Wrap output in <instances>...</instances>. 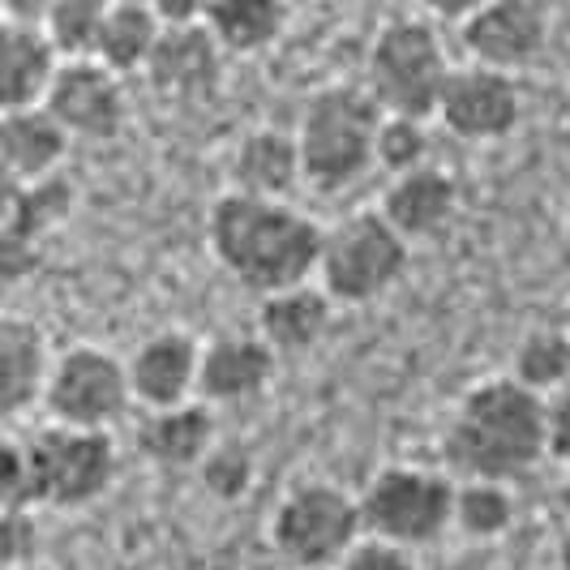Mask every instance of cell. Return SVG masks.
<instances>
[{"label": "cell", "mask_w": 570, "mask_h": 570, "mask_svg": "<svg viewBox=\"0 0 570 570\" xmlns=\"http://www.w3.org/2000/svg\"><path fill=\"white\" fill-rule=\"evenodd\" d=\"M361 537H365L361 498H352L331 481H305L287 489L271 519V541L287 567L335 570Z\"/></svg>", "instance_id": "8992f818"}, {"label": "cell", "mask_w": 570, "mask_h": 570, "mask_svg": "<svg viewBox=\"0 0 570 570\" xmlns=\"http://www.w3.org/2000/svg\"><path fill=\"white\" fill-rule=\"evenodd\" d=\"M292 570H326V567H292Z\"/></svg>", "instance_id": "ab89813d"}, {"label": "cell", "mask_w": 570, "mask_h": 570, "mask_svg": "<svg viewBox=\"0 0 570 570\" xmlns=\"http://www.w3.org/2000/svg\"><path fill=\"white\" fill-rule=\"evenodd\" d=\"M558 502H562V511L570 514V476L562 481V489H558Z\"/></svg>", "instance_id": "74e56055"}, {"label": "cell", "mask_w": 570, "mask_h": 570, "mask_svg": "<svg viewBox=\"0 0 570 570\" xmlns=\"http://www.w3.org/2000/svg\"><path fill=\"white\" fill-rule=\"evenodd\" d=\"M549 455L570 463V382L549 395Z\"/></svg>", "instance_id": "d6a6232c"}, {"label": "cell", "mask_w": 570, "mask_h": 570, "mask_svg": "<svg viewBox=\"0 0 570 570\" xmlns=\"http://www.w3.org/2000/svg\"><path fill=\"white\" fill-rule=\"evenodd\" d=\"M0 502H4V511H30L35 507L30 446L18 438H4V451H0Z\"/></svg>", "instance_id": "f1b7e54d"}, {"label": "cell", "mask_w": 570, "mask_h": 570, "mask_svg": "<svg viewBox=\"0 0 570 570\" xmlns=\"http://www.w3.org/2000/svg\"><path fill=\"white\" fill-rule=\"evenodd\" d=\"M108 9H112V0H52V9L43 13L39 27L48 30V39L57 43L65 60H95Z\"/></svg>", "instance_id": "d4e9b609"}, {"label": "cell", "mask_w": 570, "mask_h": 570, "mask_svg": "<svg viewBox=\"0 0 570 570\" xmlns=\"http://www.w3.org/2000/svg\"><path fill=\"white\" fill-rule=\"evenodd\" d=\"M232 171H236V185L245 194L287 198L305 180L301 142H296V134H284V129H257L240 142Z\"/></svg>", "instance_id": "7402d4cb"}, {"label": "cell", "mask_w": 570, "mask_h": 570, "mask_svg": "<svg viewBox=\"0 0 570 570\" xmlns=\"http://www.w3.org/2000/svg\"><path fill=\"white\" fill-rule=\"evenodd\" d=\"M451 60L425 18H391L377 30L365 57V86L386 116H438L442 90L451 78Z\"/></svg>", "instance_id": "277c9868"}, {"label": "cell", "mask_w": 570, "mask_h": 570, "mask_svg": "<svg viewBox=\"0 0 570 570\" xmlns=\"http://www.w3.org/2000/svg\"><path fill=\"white\" fill-rule=\"evenodd\" d=\"M455 498L459 485L446 472L391 463L361 493L365 532L400 541L407 549H425L455 528Z\"/></svg>", "instance_id": "52a82bcc"}, {"label": "cell", "mask_w": 570, "mask_h": 570, "mask_svg": "<svg viewBox=\"0 0 570 570\" xmlns=\"http://www.w3.org/2000/svg\"><path fill=\"white\" fill-rule=\"evenodd\" d=\"M382 104L370 86H326L305 104L296 142L305 159V185L314 189H347L377 164V134H382Z\"/></svg>", "instance_id": "3957f363"}, {"label": "cell", "mask_w": 570, "mask_h": 570, "mask_svg": "<svg viewBox=\"0 0 570 570\" xmlns=\"http://www.w3.org/2000/svg\"><path fill=\"white\" fill-rule=\"evenodd\" d=\"M335 570H416V549L365 532Z\"/></svg>", "instance_id": "f546056e"}, {"label": "cell", "mask_w": 570, "mask_h": 570, "mask_svg": "<svg viewBox=\"0 0 570 570\" xmlns=\"http://www.w3.org/2000/svg\"><path fill=\"white\" fill-rule=\"evenodd\" d=\"M429 159V134L425 120L416 116H386L382 120V134H377V164L400 176V171L425 168Z\"/></svg>", "instance_id": "83f0119b"}, {"label": "cell", "mask_w": 570, "mask_h": 570, "mask_svg": "<svg viewBox=\"0 0 570 570\" xmlns=\"http://www.w3.org/2000/svg\"><path fill=\"white\" fill-rule=\"evenodd\" d=\"M562 326H567V331H570V309H567V322H562Z\"/></svg>", "instance_id": "60d3db41"}, {"label": "cell", "mask_w": 570, "mask_h": 570, "mask_svg": "<svg viewBox=\"0 0 570 570\" xmlns=\"http://www.w3.org/2000/svg\"><path fill=\"white\" fill-rule=\"evenodd\" d=\"M459 210V185L455 176H446L442 168H412L391 176L386 194H382V215L416 245V240H433L438 232H446V224Z\"/></svg>", "instance_id": "ac0fdd59"}, {"label": "cell", "mask_w": 570, "mask_h": 570, "mask_svg": "<svg viewBox=\"0 0 570 570\" xmlns=\"http://www.w3.org/2000/svg\"><path fill=\"white\" fill-rule=\"evenodd\" d=\"M48 112L82 142H112L125 125V78L104 60H65L57 82L48 90Z\"/></svg>", "instance_id": "8fae6325"}, {"label": "cell", "mask_w": 570, "mask_h": 570, "mask_svg": "<svg viewBox=\"0 0 570 570\" xmlns=\"http://www.w3.org/2000/svg\"><path fill=\"white\" fill-rule=\"evenodd\" d=\"M27 553H35L30 511H4V519H0V558H4V567L18 570L27 562Z\"/></svg>", "instance_id": "1f68e13d"}, {"label": "cell", "mask_w": 570, "mask_h": 570, "mask_svg": "<svg viewBox=\"0 0 570 570\" xmlns=\"http://www.w3.org/2000/svg\"><path fill=\"white\" fill-rule=\"evenodd\" d=\"M489 0H421V9H425L429 18H438V22H468L476 9H485Z\"/></svg>", "instance_id": "e575fe53"}, {"label": "cell", "mask_w": 570, "mask_h": 570, "mask_svg": "<svg viewBox=\"0 0 570 570\" xmlns=\"http://www.w3.org/2000/svg\"><path fill=\"white\" fill-rule=\"evenodd\" d=\"M164 30H168V22H164L146 0H112L95 60H104L120 78L146 73V65L155 57Z\"/></svg>", "instance_id": "603a6c76"}, {"label": "cell", "mask_w": 570, "mask_h": 570, "mask_svg": "<svg viewBox=\"0 0 570 570\" xmlns=\"http://www.w3.org/2000/svg\"><path fill=\"white\" fill-rule=\"evenodd\" d=\"M52 365L57 361L48 356V343L35 322H22V317L0 322V407L9 421L43 403Z\"/></svg>", "instance_id": "ffe728a7"}, {"label": "cell", "mask_w": 570, "mask_h": 570, "mask_svg": "<svg viewBox=\"0 0 570 570\" xmlns=\"http://www.w3.org/2000/svg\"><path fill=\"white\" fill-rule=\"evenodd\" d=\"M65 57L39 22H4L0 30V108H39L57 82Z\"/></svg>", "instance_id": "2e32d148"}, {"label": "cell", "mask_w": 570, "mask_h": 570, "mask_svg": "<svg viewBox=\"0 0 570 570\" xmlns=\"http://www.w3.org/2000/svg\"><path fill=\"white\" fill-rule=\"evenodd\" d=\"M35 468V502L73 511L90 507L116 481V442L108 429L52 425L27 442Z\"/></svg>", "instance_id": "ba28073f"}, {"label": "cell", "mask_w": 570, "mask_h": 570, "mask_svg": "<svg viewBox=\"0 0 570 570\" xmlns=\"http://www.w3.org/2000/svg\"><path fill=\"white\" fill-rule=\"evenodd\" d=\"M69 129L57 116L39 108H13L0 116V168L4 185H39L52 180L69 150Z\"/></svg>", "instance_id": "e0dca14e"}, {"label": "cell", "mask_w": 570, "mask_h": 570, "mask_svg": "<svg viewBox=\"0 0 570 570\" xmlns=\"http://www.w3.org/2000/svg\"><path fill=\"white\" fill-rule=\"evenodd\" d=\"M412 266V240L382 210H356L326 228L317 284L335 305H370L400 284Z\"/></svg>", "instance_id": "5b68a950"}, {"label": "cell", "mask_w": 570, "mask_h": 570, "mask_svg": "<svg viewBox=\"0 0 570 570\" xmlns=\"http://www.w3.org/2000/svg\"><path fill=\"white\" fill-rule=\"evenodd\" d=\"M210 254L240 287L257 296L301 287L317 275L326 228L287 198H262L232 189L210 206L206 219Z\"/></svg>", "instance_id": "6da1fadb"}, {"label": "cell", "mask_w": 570, "mask_h": 570, "mask_svg": "<svg viewBox=\"0 0 570 570\" xmlns=\"http://www.w3.org/2000/svg\"><path fill=\"white\" fill-rule=\"evenodd\" d=\"M523 116V95L519 82L507 69H489V65H455L442 104H438V120L446 125V134L459 142H502L511 138L514 125Z\"/></svg>", "instance_id": "30bf717a"}, {"label": "cell", "mask_w": 570, "mask_h": 570, "mask_svg": "<svg viewBox=\"0 0 570 570\" xmlns=\"http://www.w3.org/2000/svg\"><path fill=\"white\" fill-rule=\"evenodd\" d=\"M514 523V498L507 481H459L455 528L476 541H498Z\"/></svg>", "instance_id": "4316f807"}, {"label": "cell", "mask_w": 570, "mask_h": 570, "mask_svg": "<svg viewBox=\"0 0 570 570\" xmlns=\"http://www.w3.org/2000/svg\"><path fill=\"white\" fill-rule=\"evenodd\" d=\"M558 570H570V532L567 541H562V549H558Z\"/></svg>", "instance_id": "8d00e7d4"}, {"label": "cell", "mask_w": 570, "mask_h": 570, "mask_svg": "<svg viewBox=\"0 0 570 570\" xmlns=\"http://www.w3.org/2000/svg\"><path fill=\"white\" fill-rule=\"evenodd\" d=\"M202 347L185 331H159L129 356L134 400L142 407H176L198 400Z\"/></svg>", "instance_id": "5bb4252c"}, {"label": "cell", "mask_w": 570, "mask_h": 570, "mask_svg": "<svg viewBox=\"0 0 570 570\" xmlns=\"http://www.w3.org/2000/svg\"><path fill=\"white\" fill-rule=\"evenodd\" d=\"M168 27H180V22H206V13H210V4L215 0H146Z\"/></svg>", "instance_id": "836d02e7"}, {"label": "cell", "mask_w": 570, "mask_h": 570, "mask_svg": "<svg viewBox=\"0 0 570 570\" xmlns=\"http://www.w3.org/2000/svg\"><path fill=\"white\" fill-rule=\"evenodd\" d=\"M249 455L240 451H210L202 463V481L215 489L219 498H236L240 489H249Z\"/></svg>", "instance_id": "4dcf8cb0"}, {"label": "cell", "mask_w": 570, "mask_h": 570, "mask_svg": "<svg viewBox=\"0 0 570 570\" xmlns=\"http://www.w3.org/2000/svg\"><path fill=\"white\" fill-rule=\"evenodd\" d=\"M287 4L292 0H215L206 27L224 43L228 57H257L271 43H279L287 27Z\"/></svg>", "instance_id": "cb8c5ba5"}, {"label": "cell", "mask_w": 570, "mask_h": 570, "mask_svg": "<svg viewBox=\"0 0 570 570\" xmlns=\"http://www.w3.org/2000/svg\"><path fill=\"white\" fill-rule=\"evenodd\" d=\"M459 39L468 60L519 73L541 60L549 43V13L541 0H489L459 27Z\"/></svg>", "instance_id": "7c38bea8"}, {"label": "cell", "mask_w": 570, "mask_h": 570, "mask_svg": "<svg viewBox=\"0 0 570 570\" xmlns=\"http://www.w3.org/2000/svg\"><path fill=\"white\" fill-rule=\"evenodd\" d=\"M0 9H4V22H43L52 0H0Z\"/></svg>", "instance_id": "d590c367"}, {"label": "cell", "mask_w": 570, "mask_h": 570, "mask_svg": "<svg viewBox=\"0 0 570 570\" xmlns=\"http://www.w3.org/2000/svg\"><path fill=\"white\" fill-rule=\"evenodd\" d=\"M224 57H228L224 43L210 35L206 22H180V27L164 30L142 78L159 99L202 104L224 82Z\"/></svg>", "instance_id": "4fadbf2b"}, {"label": "cell", "mask_w": 570, "mask_h": 570, "mask_svg": "<svg viewBox=\"0 0 570 570\" xmlns=\"http://www.w3.org/2000/svg\"><path fill=\"white\" fill-rule=\"evenodd\" d=\"M142 451L164 468H202L215 451V412L206 400L155 407L142 425Z\"/></svg>", "instance_id": "44dd1931"}, {"label": "cell", "mask_w": 570, "mask_h": 570, "mask_svg": "<svg viewBox=\"0 0 570 570\" xmlns=\"http://www.w3.org/2000/svg\"><path fill=\"white\" fill-rule=\"evenodd\" d=\"M442 455L463 481H519L549 455V400L519 377L476 382L442 438Z\"/></svg>", "instance_id": "7a4b0ae2"}, {"label": "cell", "mask_w": 570, "mask_h": 570, "mask_svg": "<svg viewBox=\"0 0 570 570\" xmlns=\"http://www.w3.org/2000/svg\"><path fill=\"white\" fill-rule=\"evenodd\" d=\"M134 403V382H129V361H120L104 347L78 343L60 352L43 407L57 425L73 429H112Z\"/></svg>", "instance_id": "9c48e42d"}, {"label": "cell", "mask_w": 570, "mask_h": 570, "mask_svg": "<svg viewBox=\"0 0 570 570\" xmlns=\"http://www.w3.org/2000/svg\"><path fill=\"white\" fill-rule=\"evenodd\" d=\"M514 377L537 395H553L570 382V331H532L514 347Z\"/></svg>", "instance_id": "484cf974"}, {"label": "cell", "mask_w": 570, "mask_h": 570, "mask_svg": "<svg viewBox=\"0 0 570 570\" xmlns=\"http://www.w3.org/2000/svg\"><path fill=\"white\" fill-rule=\"evenodd\" d=\"M562 266H567V275H570V228H567V236H562Z\"/></svg>", "instance_id": "f35d334b"}, {"label": "cell", "mask_w": 570, "mask_h": 570, "mask_svg": "<svg viewBox=\"0 0 570 570\" xmlns=\"http://www.w3.org/2000/svg\"><path fill=\"white\" fill-rule=\"evenodd\" d=\"M331 314H335V296L322 284L284 287V292L262 296V305H257V335L271 343L279 356L309 352L331 331Z\"/></svg>", "instance_id": "d6986e66"}, {"label": "cell", "mask_w": 570, "mask_h": 570, "mask_svg": "<svg viewBox=\"0 0 570 570\" xmlns=\"http://www.w3.org/2000/svg\"><path fill=\"white\" fill-rule=\"evenodd\" d=\"M279 352L262 335H224L202 347L198 400L206 403H245L257 400L275 382Z\"/></svg>", "instance_id": "9a60e30c"}]
</instances>
